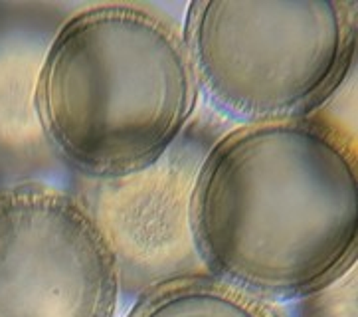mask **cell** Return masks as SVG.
<instances>
[{
  "instance_id": "obj_3",
  "label": "cell",
  "mask_w": 358,
  "mask_h": 317,
  "mask_svg": "<svg viewBox=\"0 0 358 317\" xmlns=\"http://www.w3.org/2000/svg\"><path fill=\"white\" fill-rule=\"evenodd\" d=\"M200 94L240 125L313 118L347 82L357 2L194 0L182 24Z\"/></svg>"
},
{
  "instance_id": "obj_6",
  "label": "cell",
  "mask_w": 358,
  "mask_h": 317,
  "mask_svg": "<svg viewBox=\"0 0 358 317\" xmlns=\"http://www.w3.org/2000/svg\"><path fill=\"white\" fill-rule=\"evenodd\" d=\"M48 42L20 30L0 32V155L24 161L52 153L36 107Z\"/></svg>"
},
{
  "instance_id": "obj_7",
  "label": "cell",
  "mask_w": 358,
  "mask_h": 317,
  "mask_svg": "<svg viewBox=\"0 0 358 317\" xmlns=\"http://www.w3.org/2000/svg\"><path fill=\"white\" fill-rule=\"evenodd\" d=\"M125 317H287L278 302L208 272L157 283L137 295Z\"/></svg>"
},
{
  "instance_id": "obj_5",
  "label": "cell",
  "mask_w": 358,
  "mask_h": 317,
  "mask_svg": "<svg viewBox=\"0 0 358 317\" xmlns=\"http://www.w3.org/2000/svg\"><path fill=\"white\" fill-rule=\"evenodd\" d=\"M212 141L206 127L190 125L143 171L113 178H76L71 190L113 252L121 294L139 295L166 280L206 272L194 240L192 199Z\"/></svg>"
},
{
  "instance_id": "obj_2",
  "label": "cell",
  "mask_w": 358,
  "mask_h": 317,
  "mask_svg": "<svg viewBox=\"0 0 358 317\" xmlns=\"http://www.w3.org/2000/svg\"><path fill=\"white\" fill-rule=\"evenodd\" d=\"M198 97L182 28L141 2H99L64 18L36 85L50 151L83 178L157 163L190 127Z\"/></svg>"
},
{
  "instance_id": "obj_8",
  "label": "cell",
  "mask_w": 358,
  "mask_h": 317,
  "mask_svg": "<svg viewBox=\"0 0 358 317\" xmlns=\"http://www.w3.org/2000/svg\"><path fill=\"white\" fill-rule=\"evenodd\" d=\"M358 272L345 274L299 300V317H358Z\"/></svg>"
},
{
  "instance_id": "obj_4",
  "label": "cell",
  "mask_w": 358,
  "mask_h": 317,
  "mask_svg": "<svg viewBox=\"0 0 358 317\" xmlns=\"http://www.w3.org/2000/svg\"><path fill=\"white\" fill-rule=\"evenodd\" d=\"M119 295L113 252L73 190L0 187V317H115Z\"/></svg>"
},
{
  "instance_id": "obj_1",
  "label": "cell",
  "mask_w": 358,
  "mask_h": 317,
  "mask_svg": "<svg viewBox=\"0 0 358 317\" xmlns=\"http://www.w3.org/2000/svg\"><path fill=\"white\" fill-rule=\"evenodd\" d=\"M357 147L319 115L238 125L198 171L204 270L267 300H301L357 264Z\"/></svg>"
}]
</instances>
